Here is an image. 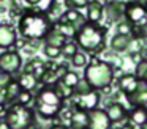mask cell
I'll return each mask as SVG.
<instances>
[{"instance_id": "1", "label": "cell", "mask_w": 147, "mask_h": 129, "mask_svg": "<svg viewBox=\"0 0 147 129\" xmlns=\"http://www.w3.org/2000/svg\"><path fill=\"white\" fill-rule=\"evenodd\" d=\"M18 30L24 39L41 41L52 30V21L46 13H40L35 9H26L19 16Z\"/></svg>"}, {"instance_id": "2", "label": "cell", "mask_w": 147, "mask_h": 129, "mask_svg": "<svg viewBox=\"0 0 147 129\" xmlns=\"http://www.w3.org/2000/svg\"><path fill=\"white\" fill-rule=\"evenodd\" d=\"M108 33V28L100 24H90L86 22L81 28H78L74 41L78 47L84 52L89 53H98L105 49V38Z\"/></svg>"}, {"instance_id": "3", "label": "cell", "mask_w": 147, "mask_h": 129, "mask_svg": "<svg viewBox=\"0 0 147 129\" xmlns=\"http://www.w3.org/2000/svg\"><path fill=\"white\" fill-rule=\"evenodd\" d=\"M63 102L65 101L55 93L52 87H41L36 93V96L33 98L35 112L45 120L55 118L63 110Z\"/></svg>"}, {"instance_id": "4", "label": "cell", "mask_w": 147, "mask_h": 129, "mask_svg": "<svg viewBox=\"0 0 147 129\" xmlns=\"http://www.w3.org/2000/svg\"><path fill=\"white\" fill-rule=\"evenodd\" d=\"M84 80L96 91L106 90L114 80V68L111 66V63L95 58L84 69Z\"/></svg>"}, {"instance_id": "5", "label": "cell", "mask_w": 147, "mask_h": 129, "mask_svg": "<svg viewBox=\"0 0 147 129\" xmlns=\"http://www.w3.org/2000/svg\"><path fill=\"white\" fill-rule=\"evenodd\" d=\"M3 123L8 129H32L35 124V110L29 106L13 102L5 110Z\"/></svg>"}, {"instance_id": "6", "label": "cell", "mask_w": 147, "mask_h": 129, "mask_svg": "<svg viewBox=\"0 0 147 129\" xmlns=\"http://www.w3.org/2000/svg\"><path fill=\"white\" fill-rule=\"evenodd\" d=\"M125 19L130 22L133 27L144 28L147 25V9L146 5L141 3L139 0H131L127 3L125 8Z\"/></svg>"}, {"instance_id": "7", "label": "cell", "mask_w": 147, "mask_h": 129, "mask_svg": "<svg viewBox=\"0 0 147 129\" xmlns=\"http://www.w3.org/2000/svg\"><path fill=\"white\" fill-rule=\"evenodd\" d=\"M73 101V107L76 109H81L84 112H92V110L98 109L100 106V101H101V96L96 90H90L87 93H81V94H74L71 98Z\"/></svg>"}, {"instance_id": "8", "label": "cell", "mask_w": 147, "mask_h": 129, "mask_svg": "<svg viewBox=\"0 0 147 129\" xmlns=\"http://www.w3.org/2000/svg\"><path fill=\"white\" fill-rule=\"evenodd\" d=\"M22 68V57L18 50H5L0 53V71H5L8 74L14 76Z\"/></svg>"}, {"instance_id": "9", "label": "cell", "mask_w": 147, "mask_h": 129, "mask_svg": "<svg viewBox=\"0 0 147 129\" xmlns=\"http://www.w3.org/2000/svg\"><path fill=\"white\" fill-rule=\"evenodd\" d=\"M125 8L127 3L122 0H109L103 8V17L109 24H117L122 19H125Z\"/></svg>"}, {"instance_id": "10", "label": "cell", "mask_w": 147, "mask_h": 129, "mask_svg": "<svg viewBox=\"0 0 147 129\" xmlns=\"http://www.w3.org/2000/svg\"><path fill=\"white\" fill-rule=\"evenodd\" d=\"M112 123L109 116L106 115L105 109H95L89 112V126L87 129H111Z\"/></svg>"}, {"instance_id": "11", "label": "cell", "mask_w": 147, "mask_h": 129, "mask_svg": "<svg viewBox=\"0 0 147 129\" xmlns=\"http://www.w3.org/2000/svg\"><path fill=\"white\" fill-rule=\"evenodd\" d=\"M144 80H139L134 74H123L120 79H119L117 85H119V90L125 94V96H131L133 93H136L138 90L141 88Z\"/></svg>"}, {"instance_id": "12", "label": "cell", "mask_w": 147, "mask_h": 129, "mask_svg": "<svg viewBox=\"0 0 147 129\" xmlns=\"http://www.w3.org/2000/svg\"><path fill=\"white\" fill-rule=\"evenodd\" d=\"M18 35L11 25L8 24H0V49L8 50L16 44Z\"/></svg>"}, {"instance_id": "13", "label": "cell", "mask_w": 147, "mask_h": 129, "mask_svg": "<svg viewBox=\"0 0 147 129\" xmlns=\"http://www.w3.org/2000/svg\"><path fill=\"white\" fill-rule=\"evenodd\" d=\"M68 124H70V129H87V126H89V113L73 107L70 110Z\"/></svg>"}, {"instance_id": "14", "label": "cell", "mask_w": 147, "mask_h": 129, "mask_svg": "<svg viewBox=\"0 0 147 129\" xmlns=\"http://www.w3.org/2000/svg\"><path fill=\"white\" fill-rule=\"evenodd\" d=\"M106 115L109 116L112 124L115 123H122L128 116V110L125 109V106H122L120 102H109L105 109Z\"/></svg>"}, {"instance_id": "15", "label": "cell", "mask_w": 147, "mask_h": 129, "mask_svg": "<svg viewBox=\"0 0 147 129\" xmlns=\"http://www.w3.org/2000/svg\"><path fill=\"white\" fill-rule=\"evenodd\" d=\"M59 19H62L63 22H67V24H70V25H73L74 28H81L84 24H86V17H84L82 14H81V11L79 9H74V8H68L67 11L63 13V14L60 16Z\"/></svg>"}, {"instance_id": "16", "label": "cell", "mask_w": 147, "mask_h": 129, "mask_svg": "<svg viewBox=\"0 0 147 129\" xmlns=\"http://www.w3.org/2000/svg\"><path fill=\"white\" fill-rule=\"evenodd\" d=\"M26 72H29V74H32L33 77L36 79V80H41V77L45 76V72L48 71V66H46V63L43 61V60L40 58H32L29 63L26 65V69H24Z\"/></svg>"}, {"instance_id": "17", "label": "cell", "mask_w": 147, "mask_h": 129, "mask_svg": "<svg viewBox=\"0 0 147 129\" xmlns=\"http://www.w3.org/2000/svg\"><path fill=\"white\" fill-rule=\"evenodd\" d=\"M27 9H35L40 13H51L57 5V0H24Z\"/></svg>"}, {"instance_id": "18", "label": "cell", "mask_w": 147, "mask_h": 129, "mask_svg": "<svg viewBox=\"0 0 147 129\" xmlns=\"http://www.w3.org/2000/svg\"><path fill=\"white\" fill-rule=\"evenodd\" d=\"M128 120L133 126L136 128H141L144 123H147V107H139V106H134L133 109L128 112Z\"/></svg>"}, {"instance_id": "19", "label": "cell", "mask_w": 147, "mask_h": 129, "mask_svg": "<svg viewBox=\"0 0 147 129\" xmlns=\"http://www.w3.org/2000/svg\"><path fill=\"white\" fill-rule=\"evenodd\" d=\"M16 80H18V84H19L21 90L22 91H30V93H33V91L36 90V87H38V84H40L32 74H29V72H26V71L21 72V76L16 79Z\"/></svg>"}, {"instance_id": "20", "label": "cell", "mask_w": 147, "mask_h": 129, "mask_svg": "<svg viewBox=\"0 0 147 129\" xmlns=\"http://www.w3.org/2000/svg\"><path fill=\"white\" fill-rule=\"evenodd\" d=\"M111 49L114 52H125L131 46V36H123V35H114L111 38Z\"/></svg>"}, {"instance_id": "21", "label": "cell", "mask_w": 147, "mask_h": 129, "mask_svg": "<svg viewBox=\"0 0 147 129\" xmlns=\"http://www.w3.org/2000/svg\"><path fill=\"white\" fill-rule=\"evenodd\" d=\"M128 101H130L131 106H139V107H147V85L146 82H142V85H141V88L136 91V93H133L131 96L127 98Z\"/></svg>"}, {"instance_id": "22", "label": "cell", "mask_w": 147, "mask_h": 129, "mask_svg": "<svg viewBox=\"0 0 147 129\" xmlns=\"http://www.w3.org/2000/svg\"><path fill=\"white\" fill-rule=\"evenodd\" d=\"M52 30L59 31L60 35H63L67 39H71V38L76 36V28L73 27V25L67 24V22H63L62 19H57L55 22H52Z\"/></svg>"}, {"instance_id": "23", "label": "cell", "mask_w": 147, "mask_h": 129, "mask_svg": "<svg viewBox=\"0 0 147 129\" xmlns=\"http://www.w3.org/2000/svg\"><path fill=\"white\" fill-rule=\"evenodd\" d=\"M103 19V6L96 5L95 2L89 3L87 6V14H86V21L90 24H100Z\"/></svg>"}, {"instance_id": "24", "label": "cell", "mask_w": 147, "mask_h": 129, "mask_svg": "<svg viewBox=\"0 0 147 129\" xmlns=\"http://www.w3.org/2000/svg\"><path fill=\"white\" fill-rule=\"evenodd\" d=\"M67 41L68 39L63 36V35H60L59 31H55V30H51L49 35L45 38L46 46H54V47H59V49H62V46H63Z\"/></svg>"}, {"instance_id": "25", "label": "cell", "mask_w": 147, "mask_h": 129, "mask_svg": "<svg viewBox=\"0 0 147 129\" xmlns=\"http://www.w3.org/2000/svg\"><path fill=\"white\" fill-rule=\"evenodd\" d=\"M52 88L55 90V93L59 94V96L62 98L63 101H67V99H71V98L74 96V88H70V87H67V85L63 84V82L59 79L57 82H55L54 85H52Z\"/></svg>"}, {"instance_id": "26", "label": "cell", "mask_w": 147, "mask_h": 129, "mask_svg": "<svg viewBox=\"0 0 147 129\" xmlns=\"http://www.w3.org/2000/svg\"><path fill=\"white\" fill-rule=\"evenodd\" d=\"M5 90H7V98H8V102H10V104L16 102L18 96H19L21 91H22L16 79H13V80H11L10 84H8L7 87H5Z\"/></svg>"}, {"instance_id": "27", "label": "cell", "mask_w": 147, "mask_h": 129, "mask_svg": "<svg viewBox=\"0 0 147 129\" xmlns=\"http://www.w3.org/2000/svg\"><path fill=\"white\" fill-rule=\"evenodd\" d=\"M60 80L63 82V84L67 85V87L74 88V87L78 85V82L81 80V77L78 76V72H76V71H70V69H68V71L65 72V74L62 76V77H60Z\"/></svg>"}, {"instance_id": "28", "label": "cell", "mask_w": 147, "mask_h": 129, "mask_svg": "<svg viewBox=\"0 0 147 129\" xmlns=\"http://www.w3.org/2000/svg\"><path fill=\"white\" fill-rule=\"evenodd\" d=\"M78 44H76V41H73V39H70V41H67V43L62 46V55L63 57H67V58H71V57H74L78 53Z\"/></svg>"}, {"instance_id": "29", "label": "cell", "mask_w": 147, "mask_h": 129, "mask_svg": "<svg viewBox=\"0 0 147 129\" xmlns=\"http://www.w3.org/2000/svg\"><path fill=\"white\" fill-rule=\"evenodd\" d=\"M117 35H123V36H131L133 33V25L127 21V19H122L120 22H117Z\"/></svg>"}, {"instance_id": "30", "label": "cell", "mask_w": 147, "mask_h": 129, "mask_svg": "<svg viewBox=\"0 0 147 129\" xmlns=\"http://www.w3.org/2000/svg\"><path fill=\"white\" fill-rule=\"evenodd\" d=\"M134 76L139 80H144V77L147 76V58H142L139 63H136V69H134Z\"/></svg>"}, {"instance_id": "31", "label": "cell", "mask_w": 147, "mask_h": 129, "mask_svg": "<svg viewBox=\"0 0 147 129\" xmlns=\"http://www.w3.org/2000/svg\"><path fill=\"white\" fill-rule=\"evenodd\" d=\"M71 65L74 68H86L87 66V55L84 52H78L74 57H71Z\"/></svg>"}, {"instance_id": "32", "label": "cell", "mask_w": 147, "mask_h": 129, "mask_svg": "<svg viewBox=\"0 0 147 129\" xmlns=\"http://www.w3.org/2000/svg\"><path fill=\"white\" fill-rule=\"evenodd\" d=\"M43 50H45V55L48 57L49 60H55L62 55V50L59 49V47H54V46H46L45 44V49Z\"/></svg>"}, {"instance_id": "33", "label": "cell", "mask_w": 147, "mask_h": 129, "mask_svg": "<svg viewBox=\"0 0 147 129\" xmlns=\"http://www.w3.org/2000/svg\"><path fill=\"white\" fill-rule=\"evenodd\" d=\"M93 0H65L68 8H74V9H79V8H87L89 3H92Z\"/></svg>"}, {"instance_id": "34", "label": "cell", "mask_w": 147, "mask_h": 129, "mask_svg": "<svg viewBox=\"0 0 147 129\" xmlns=\"http://www.w3.org/2000/svg\"><path fill=\"white\" fill-rule=\"evenodd\" d=\"M32 101H33V94L30 93V91H21V94L18 96L16 102L18 104H22V106H29Z\"/></svg>"}, {"instance_id": "35", "label": "cell", "mask_w": 147, "mask_h": 129, "mask_svg": "<svg viewBox=\"0 0 147 129\" xmlns=\"http://www.w3.org/2000/svg\"><path fill=\"white\" fill-rule=\"evenodd\" d=\"M90 90H93L92 87H90L89 84H87L84 79H81L79 82H78V85L74 87V94H81V93H87V91H90Z\"/></svg>"}, {"instance_id": "36", "label": "cell", "mask_w": 147, "mask_h": 129, "mask_svg": "<svg viewBox=\"0 0 147 129\" xmlns=\"http://www.w3.org/2000/svg\"><path fill=\"white\" fill-rule=\"evenodd\" d=\"M13 79H14V77H13L11 74H8V72H5V71H0V87L5 88L11 80H13Z\"/></svg>"}, {"instance_id": "37", "label": "cell", "mask_w": 147, "mask_h": 129, "mask_svg": "<svg viewBox=\"0 0 147 129\" xmlns=\"http://www.w3.org/2000/svg\"><path fill=\"white\" fill-rule=\"evenodd\" d=\"M8 98H7V90L0 87V106H7Z\"/></svg>"}, {"instance_id": "38", "label": "cell", "mask_w": 147, "mask_h": 129, "mask_svg": "<svg viewBox=\"0 0 147 129\" xmlns=\"http://www.w3.org/2000/svg\"><path fill=\"white\" fill-rule=\"evenodd\" d=\"M93 2H95L96 5H100V6H103V8H105V5L109 2V0H93Z\"/></svg>"}, {"instance_id": "39", "label": "cell", "mask_w": 147, "mask_h": 129, "mask_svg": "<svg viewBox=\"0 0 147 129\" xmlns=\"http://www.w3.org/2000/svg\"><path fill=\"white\" fill-rule=\"evenodd\" d=\"M49 129H68L67 126H63V124H54V126H51Z\"/></svg>"}, {"instance_id": "40", "label": "cell", "mask_w": 147, "mask_h": 129, "mask_svg": "<svg viewBox=\"0 0 147 129\" xmlns=\"http://www.w3.org/2000/svg\"><path fill=\"white\" fill-rule=\"evenodd\" d=\"M5 110H7V109H5V106H0V113H5Z\"/></svg>"}, {"instance_id": "41", "label": "cell", "mask_w": 147, "mask_h": 129, "mask_svg": "<svg viewBox=\"0 0 147 129\" xmlns=\"http://www.w3.org/2000/svg\"><path fill=\"white\" fill-rule=\"evenodd\" d=\"M139 129H147V123H144V124L142 126H141V128Z\"/></svg>"}, {"instance_id": "42", "label": "cell", "mask_w": 147, "mask_h": 129, "mask_svg": "<svg viewBox=\"0 0 147 129\" xmlns=\"http://www.w3.org/2000/svg\"><path fill=\"white\" fill-rule=\"evenodd\" d=\"M144 82H146V85H147V76H146V77H144Z\"/></svg>"}, {"instance_id": "43", "label": "cell", "mask_w": 147, "mask_h": 129, "mask_svg": "<svg viewBox=\"0 0 147 129\" xmlns=\"http://www.w3.org/2000/svg\"><path fill=\"white\" fill-rule=\"evenodd\" d=\"M144 5H146V9H147V2H146V3H144Z\"/></svg>"}]
</instances>
